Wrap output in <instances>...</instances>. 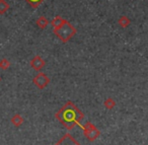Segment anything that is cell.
<instances>
[{
  "mask_svg": "<svg viewBox=\"0 0 148 145\" xmlns=\"http://www.w3.org/2000/svg\"><path fill=\"white\" fill-rule=\"evenodd\" d=\"M103 106H105L107 109H109V110H112V109L115 108L116 102L112 98H108L107 100H105V102H103Z\"/></svg>",
  "mask_w": 148,
  "mask_h": 145,
  "instance_id": "7c38bea8",
  "label": "cell"
},
{
  "mask_svg": "<svg viewBox=\"0 0 148 145\" xmlns=\"http://www.w3.org/2000/svg\"><path fill=\"white\" fill-rule=\"evenodd\" d=\"M45 64H46L45 61H44V59L41 56H35L31 61L32 68H34L36 71H40L45 66Z\"/></svg>",
  "mask_w": 148,
  "mask_h": 145,
  "instance_id": "5b68a950",
  "label": "cell"
},
{
  "mask_svg": "<svg viewBox=\"0 0 148 145\" xmlns=\"http://www.w3.org/2000/svg\"><path fill=\"white\" fill-rule=\"evenodd\" d=\"M10 122L12 123L13 126H15V127H21V125L23 124V118L19 114H15L14 116H13L12 118H11Z\"/></svg>",
  "mask_w": 148,
  "mask_h": 145,
  "instance_id": "52a82bcc",
  "label": "cell"
},
{
  "mask_svg": "<svg viewBox=\"0 0 148 145\" xmlns=\"http://www.w3.org/2000/svg\"><path fill=\"white\" fill-rule=\"evenodd\" d=\"M10 67V62L6 59V58H3L1 61H0V68L3 70H6Z\"/></svg>",
  "mask_w": 148,
  "mask_h": 145,
  "instance_id": "5bb4252c",
  "label": "cell"
},
{
  "mask_svg": "<svg viewBox=\"0 0 148 145\" xmlns=\"http://www.w3.org/2000/svg\"><path fill=\"white\" fill-rule=\"evenodd\" d=\"M33 82L38 88H40V89H44V88H45L46 86L50 83V78L48 77L45 73L40 72V73H38L37 75L34 77Z\"/></svg>",
  "mask_w": 148,
  "mask_h": 145,
  "instance_id": "277c9868",
  "label": "cell"
},
{
  "mask_svg": "<svg viewBox=\"0 0 148 145\" xmlns=\"http://www.w3.org/2000/svg\"><path fill=\"white\" fill-rule=\"evenodd\" d=\"M118 23H119L120 27H123V29H125V27H128L130 25V23H131V21H130L129 19H128L127 16H121L120 17V19L118 21Z\"/></svg>",
  "mask_w": 148,
  "mask_h": 145,
  "instance_id": "8fae6325",
  "label": "cell"
},
{
  "mask_svg": "<svg viewBox=\"0 0 148 145\" xmlns=\"http://www.w3.org/2000/svg\"><path fill=\"white\" fill-rule=\"evenodd\" d=\"M36 23H37V25L40 27V29L44 30V29H46V27H47L48 25H49V21H48V19H46L45 16H40L39 19H37Z\"/></svg>",
  "mask_w": 148,
  "mask_h": 145,
  "instance_id": "ba28073f",
  "label": "cell"
},
{
  "mask_svg": "<svg viewBox=\"0 0 148 145\" xmlns=\"http://www.w3.org/2000/svg\"><path fill=\"white\" fill-rule=\"evenodd\" d=\"M54 33L55 35L61 40L62 42H67L68 40H70L76 34V29L73 27L70 23H68V21L65 23L61 25V27L54 29Z\"/></svg>",
  "mask_w": 148,
  "mask_h": 145,
  "instance_id": "7a4b0ae2",
  "label": "cell"
},
{
  "mask_svg": "<svg viewBox=\"0 0 148 145\" xmlns=\"http://www.w3.org/2000/svg\"><path fill=\"white\" fill-rule=\"evenodd\" d=\"M57 119L68 129L74 128L83 119V114L77 109V107L71 102H66V104L56 114Z\"/></svg>",
  "mask_w": 148,
  "mask_h": 145,
  "instance_id": "6da1fadb",
  "label": "cell"
},
{
  "mask_svg": "<svg viewBox=\"0 0 148 145\" xmlns=\"http://www.w3.org/2000/svg\"><path fill=\"white\" fill-rule=\"evenodd\" d=\"M82 129H83V134L85 135V137L89 141H95L101 135V132L97 130V127L89 122H87L84 126H82Z\"/></svg>",
  "mask_w": 148,
  "mask_h": 145,
  "instance_id": "3957f363",
  "label": "cell"
},
{
  "mask_svg": "<svg viewBox=\"0 0 148 145\" xmlns=\"http://www.w3.org/2000/svg\"><path fill=\"white\" fill-rule=\"evenodd\" d=\"M55 145H80L74 140V138L69 134H66L59 142H57Z\"/></svg>",
  "mask_w": 148,
  "mask_h": 145,
  "instance_id": "8992f818",
  "label": "cell"
},
{
  "mask_svg": "<svg viewBox=\"0 0 148 145\" xmlns=\"http://www.w3.org/2000/svg\"><path fill=\"white\" fill-rule=\"evenodd\" d=\"M66 19H62L61 16H56L55 19L52 21V25L54 27V29H57V27H61L63 23H66Z\"/></svg>",
  "mask_w": 148,
  "mask_h": 145,
  "instance_id": "9c48e42d",
  "label": "cell"
},
{
  "mask_svg": "<svg viewBox=\"0 0 148 145\" xmlns=\"http://www.w3.org/2000/svg\"><path fill=\"white\" fill-rule=\"evenodd\" d=\"M9 7H10V5L5 0H0V14H5L7 12V10L9 9Z\"/></svg>",
  "mask_w": 148,
  "mask_h": 145,
  "instance_id": "30bf717a",
  "label": "cell"
},
{
  "mask_svg": "<svg viewBox=\"0 0 148 145\" xmlns=\"http://www.w3.org/2000/svg\"><path fill=\"white\" fill-rule=\"evenodd\" d=\"M25 1H27L33 8H37V7L39 6L40 4H42L45 0H25Z\"/></svg>",
  "mask_w": 148,
  "mask_h": 145,
  "instance_id": "4fadbf2b",
  "label": "cell"
},
{
  "mask_svg": "<svg viewBox=\"0 0 148 145\" xmlns=\"http://www.w3.org/2000/svg\"><path fill=\"white\" fill-rule=\"evenodd\" d=\"M0 81H1V77H0Z\"/></svg>",
  "mask_w": 148,
  "mask_h": 145,
  "instance_id": "9a60e30c",
  "label": "cell"
}]
</instances>
